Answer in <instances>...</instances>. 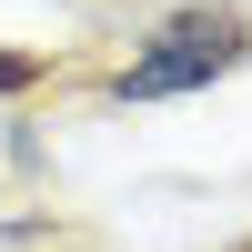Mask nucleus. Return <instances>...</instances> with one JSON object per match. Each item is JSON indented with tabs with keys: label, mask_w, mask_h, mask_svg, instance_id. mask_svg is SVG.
<instances>
[{
	"label": "nucleus",
	"mask_w": 252,
	"mask_h": 252,
	"mask_svg": "<svg viewBox=\"0 0 252 252\" xmlns=\"http://www.w3.org/2000/svg\"><path fill=\"white\" fill-rule=\"evenodd\" d=\"M232 61H242V31H232V20H212V10H182V20H161V31H152V51L121 71V91H131V101L202 91V81H222Z\"/></svg>",
	"instance_id": "1"
}]
</instances>
